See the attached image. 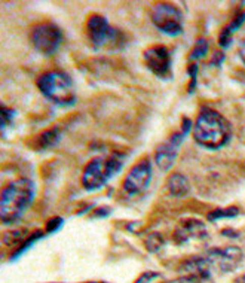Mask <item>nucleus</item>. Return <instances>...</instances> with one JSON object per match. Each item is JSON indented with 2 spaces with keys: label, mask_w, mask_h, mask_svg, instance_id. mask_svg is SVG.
I'll return each mask as SVG.
<instances>
[{
  "label": "nucleus",
  "mask_w": 245,
  "mask_h": 283,
  "mask_svg": "<svg viewBox=\"0 0 245 283\" xmlns=\"http://www.w3.org/2000/svg\"><path fill=\"white\" fill-rule=\"evenodd\" d=\"M143 60L155 76L161 79H171L172 72H171V54L168 48L162 45L150 46L143 52Z\"/></svg>",
  "instance_id": "obj_8"
},
{
  "label": "nucleus",
  "mask_w": 245,
  "mask_h": 283,
  "mask_svg": "<svg viewBox=\"0 0 245 283\" xmlns=\"http://www.w3.org/2000/svg\"><path fill=\"white\" fill-rule=\"evenodd\" d=\"M211 267H217L222 271H233L244 258V253L236 246H229L225 249H212L205 257Z\"/></svg>",
  "instance_id": "obj_11"
},
{
  "label": "nucleus",
  "mask_w": 245,
  "mask_h": 283,
  "mask_svg": "<svg viewBox=\"0 0 245 283\" xmlns=\"http://www.w3.org/2000/svg\"><path fill=\"white\" fill-rule=\"evenodd\" d=\"M110 207H100V209H97L94 213L95 218H104V216H107V215H110Z\"/></svg>",
  "instance_id": "obj_26"
},
{
  "label": "nucleus",
  "mask_w": 245,
  "mask_h": 283,
  "mask_svg": "<svg viewBox=\"0 0 245 283\" xmlns=\"http://www.w3.org/2000/svg\"><path fill=\"white\" fill-rule=\"evenodd\" d=\"M61 137V130L58 127H52L49 130H45L36 137V148L39 151H45L57 145Z\"/></svg>",
  "instance_id": "obj_15"
},
{
  "label": "nucleus",
  "mask_w": 245,
  "mask_h": 283,
  "mask_svg": "<svg viewBox=\"0 0 245 283\" xmlns=\"http://www.w3.org/2000/svg\"><path fill=\"white\" fill-rule=\"evenodd\" d=\"M244 21H245V12H242V14H241V15H239L238 18H235V20H233V22H232V24H230V25L227 27V29H229V32H230V33L233 35V33H235V32H236V30H238V29H239V27L242 25V22H244Z\"/></svg>",
  "instance_id": "obj_23"
},
{
  "label": "nucleus",
  "mask_w": 245,
  "mask_h": 283,
  "mask_svg": "<svg viewBox=\"0 0 245 283\" xmlns=\"http://www.w3.org/2000/svg\"><path fill=\"white\" fill-rule=\"evenodd\" d=\"M63 218H52V219H49L48 223H46V233L48 234H51V233H55L57 230L61 228V225H63Z\"/></svg>",
  "instance_id": "obj_20"
},
{
  "label": "nucleus",
  "mask_w": 245,
  "mask_h": 283,
  "mask_svg": "<svg viewBox=\"0 0 245 283\" xmlns=\"http://www.w3.org/2000/svg\"><path fill=\"white\" fill-rule=\"evenodd\" d=\"M223 60H225V55H223V52H216L209 64H211V66H217V67H219V66L222 64V61Z\"/></svg>",
  "instance_id": "obj_27"
},
{
  "label": "nucleus",
  "mask_w": 245,
  "mask_h": 283,
  "mask_svg": "<svg viewBox=\"0 0 245 283\" xmlns=\"http://www.w3.org/2000/svg\"><path fill=\"white\" fill-rule=\"evenodd\" d=\"M211 268L212 267L209 265L207 258H192L180 265V271H185V273H188V276L198 277L201 280L209 277Z\"/></svg>",
  "instance_id": "obj_13"
},
{
  "label": "nucleus",
  "mask_w": 245,
  "mask_h": 283,
  "mask_svg": "<svg viewBox=\"0 0 245 283\" xmlns=\"http://www.w3.org/2000/svg\"><path fill=\"white\" fill-rule=\"evenodd\" d=\"M32 43L43 55H52L61 45L63 33L55 24L52 22H43L39 24L32 32Z\"/></svg>",
  "instance_id": "obj_6"
},
{
  "label": "nucleus",
  "mask_w": 245,
  "mask_h": 283,
  "mask_svg": "<svg viewBox=\"0 0 245 283\" xmlns=\"http://www.w3.org/2000/svg\"><path fill=\"white\" fill-rule=\"evenodd\" d=\"M204 237H207V228L198 219L181 221L174 231V240L178 244L188 243L189 240H195V239H204Z\"/></svg>",
  "instance_id": "obj_12"
},
{
  "label": "nucleus",
  "mask_w": 245,
  "mask_h": 283,
  "mask_svg": "<svg viewBox=\"0 0 245 283\" xmlns=\"http://www.w3.org/2000/svg\"><path fill=\"white\" fill-rule=\"evenodd\" d=\"M239 57H241V60H242L245 66V38L239 43Z\"/></svg>",
  "instance_id": "obj_30"
},
{
  "label": "nucleus",
  "mask_w": 245,
  "mask_h": 283,
  "mask_svg": "<svg viewBox=\"0 0 245 283\" xmlns=\"http://www.w3.org/2000/svg\"><path fill=\"white\" fill-rule=\"evenodd\" d=\"M230 134V124L223 115L208 107L201 110L193 127V137L196 143L208 149H219L229 142Z\"/></svg>",
  "instance_id": "obj_1"
},
{
  "label": "nucleus",
  "mask_w": 245,
  "mask_h": 283,
  "mask_svg": "<svg viewBox=\"0 0 245 283\" xmlns=\"http://www.w3.org/2000/svg\"><path fill=\"white\" fill-rule=\"evenodd\" d=\"M35 197V185L28 179H17L3 188L0 195V219L12 223L22 216Z\"/></svg>",
  "instance_id": "obj_2"
},
{
  "label": "nucleus",
  "mask_w": 245,
  "mask_h": 283,
  "mask_svg": "<svg viewBox=\"0 0 245 283\" xmlns=\"http://www.w3.org/2000/svg\"><path fill=\"white\" fill-rule=\"evenodd\" d=\"M165 283H201V279L193 277V276H185V277H180V279L170 280V282H165Z\"/></svg>",
  "instance_id": "obj_24"
},
{
  "label": "nucleus",
  "mask_w": 245,
  "mask_h": 283,
  "mask_svg": "<svg viewBox=\"0 0 245 283\" xmlns=\"http://www.w3.org/2000/svg\"><path fill=\"white\" fill-rule=\"evenodd\" d=\"M232 33L229 32V29H223L222 32H220V36H219V43H220V46L222 48H229L230 46V43H232Z\"/></svg>",
  "instance_id": "obj_19"
},
{
  "label": "nucleus",
  "mask_w": 245,
  "mask_h": 283,
  "mask_svg": "<svg viewBox=\"0 0 245 283\" xmlns=\"http://www.w3.org/2000/svg\"><path fill=\"white\" fill-rule=\"evenodd\" d=\"M222 234H223V236H226V237H232V239H236V237H239V233H238V231H235V230H230V228L223 230V231H222Z\"/></svg>",
  "instance_id": "obj_29"
},
{
  "label": "nucleus",
  "mask_w": 245,
  "mask_h": 283,
  "mask_svg": "<svg viewBox=\"0 0 245 283\" xmlns=\"http://www.w3.org/2000/svg\"><path fill=\"white\" fill-rule=\"evenodd\" d=\"M208 52V42L205 39H198L193 49L190 51V55L189 59L190 60H199V59H204Z\"/></svg>",
  "instance_id": "obj_17"
},
{
  "label": "nucleus",
  "mask_w": 245,
  "mask_h": 283,
  "mask_svg": "<svg viewBox=\"0 0 245 283\" xmlns=\"http://www.w3.org/2000/svg\"><path fill=\"white\" fill-rule=\"evenodd\" d=\"M124 162L117 157H97L86 164L82 175V186L86 191H95L103 188L114 175L122 170Z\"/></svg>",
  "instance_id": "obj_4"
},
{
  "label": "nucleus",
  "mask_w": 245,
  "mask_h": 283,
  "mask_svg": "<svg viewBox=\"0 0 245 283\" xmlns=\"http://www.w3.org/2000/svg\"><path fill=\"white\" fill-rule=\"evenodd\" d=\"M190 130H192V121L189 118H185L183 120V125H181V133L185 136H188L189 133H190Z\"/></svg>",
  "instance_id": "obj_28"
},
{
  "label": "nucleus",
  "mask_w": 245,
  "mask_h": 283,
  "mask_svg": "<svg viewBox=\"0 0 245 283\" xmlns=\"http://www.w3.org/2000/svg\"><path fill=\"white\" fill-rule=\"evenodd\" d=\"M14 110L12 109H8L6 106H2V127L5 128L9 122H12L14 118Z\"/></svg>",
  "instance_id": "obj_21"
},
{
  "label": "nucleus",
  "mask_w": 245,
  "mask_h": 283,
  "mask_svg": "<svg viewBox=\"0 0 245 283\" xmlns=\"http://www.w3.org/2000/svg\"><path fill=\"white\" fill-rule=\"evenodd\" d=\"M151 22L168 36H177L183 32L181 11L171 3H156L151 8Z\"/></svg>",
  "instance_id": "obj_5"
},
{
  "label": "nucleus",
  "mask_w": 245,
  "mask_h": 283,
  "mask_svg": "<svg viewBox=\"0 0 245 283\" xmlns=\"http://www.w3.org/2000/svg\"><path fill=\"white\" fill-rule=\"evenodd\" d=\"M189 76L192 79V83L189 85V93H193L195 87H196V75H198V66L196 64H190L188 69Z\"/></svg>",
  "instance_id": "obj_22"
},
{
  "label": "nucleus",
  "mask_w": 245,
  "mask_h": 283,
  "mask_svg": "<svg viewBox=\"0 0 245 283\" xmlns=\"http://www.w3.org/2000/svg\"><path fill=\"white\" fill-rule=\"evenodd\" d=\"M168 191L172 197L181 199L185 195H188L190 191V185L186 176H183L181 173H174L168 178Z\"/></svg>",
  "instance_id": "obj_14"
},
{
  "label": "nucleus",
  "mask_w": 245,
  "mask_h": 283,
  "mask_svg": "<svg viewBox=\"0 0 245 283\" xmlns=\"http://www.w3.org/2000/svg\"><path fill=\"white\" fill-rule=\"evenodd\" d=\"M183 139H185V134L181 131L180 133L177 131L171 134L168 140L158 146L156 154H155V162L161 172L167 173L172 168L174 162L177 160V155H178L180 145L183 143Z\"/></svg>",
  "instance_id": "obj_10"
},
{
  "label": "nucleus",
  "mask_w": 245,
  "mask_h": 283,
  "mask_svg": "<svg viewBox=\"0 0 245 283\" xmlns=\"http://www.w3.org/2000/svg\"><path fill=\"white\" fill-rule=\"evenodd\" d=\"M151 181V164L147 160L135 164L130 173L124 179V191L128 195H135L143 192Z\"/></svg>",
  "instance_id": "obj_9"
},
{
  "label": "nucleus",
  "mask_w": 245,
  "mask_h": 283,
  "mask_svg": "<svg viewBox=\"0 0 245 283\" xmlns=\"http://www.w3.org/2000/svg\"><path fill=\"white\" fill-rule=\"evenodd\" d=\"M162 246H164V237L159 233H151L150 236L146 239V247L151 253L158 252Z\"/></svg>",
  "instance_id": "obj_18"
},
{
  "label": "nucleus",
  "mask_w": 245,
  "mask_h": 283,
  "mask_svg": "<svg viewBox=\"0 0 245 283\" xmlns=\"http://www.w3.org/2000/svg\"><path fill=\"white\" fill-rule=\"evenodd\" d=\"M158 276H159L158 273H150V271H147V273H144L135 283H149L151 279H155V277H158Z\"/></svg>",
  "instance_id": "obj_25"
},
{
  "label": "nucleus",
  "mask_w": 245,
  "mask_h": 283,
  "mask_svg": "<svg viewBox=\"0 0 245 283\" xmlns=\"http://www.w3.org/2000/svg\"><path fill=\"white\" fill-rule=\"evenodd\" d=\"M239 215V209L238 207H227V209H216L212 212H209L207 216V219L209 222H216L219 219L223 218H235Z\"/></svg>",
  "instance_id": "obj_16"
},
{
  "label": "nucleus",
  "mask_w": 245,
  "mask_h": 283,
  "mask_svg": "<svg viewBox=\"0 0 245 283\" xmlns=\"http://www.w3.org/2000/svg\"><path fill=\"white\" fill-rule=\"evenodd\" d=\"M38 88L40 93L59 106L75 104L76 93L72 78L64 72H48L39 76Z\"/></svg>",
  "instance_id": "obj_3"
},
{
  "label": "nucleus",
  "mask_w": 245,
  "mask_h": 283,
  "mask_svg": "<svg viewBox=\"0 0 245 283\" xmlns=\"http://www.w3.org/2000/svg\"><path fill=\"white\" fill-rule=\"evenodd\" d=\"M241 282L245 283V274H244V276H242V277H241Z\"/></svg>",
  "instance_id": "obj_31"
},
{
  "label": "nucleus",
  "mask_w": 245,
  "mask_h": 283,
  "mask_svg": "<svg viewBox=\"0 0 245 283\" xmlns=\"http://www.w3.org/2000/svg\"><path fill=\"white\" fill-rule=\"evenodd\" d=\"M86 33L91 43L95 48L112 45V43H119L122 33L119 30L113 29L107 20L98 14H94L88 18L86 22Z\"/></svg>",
  "instance_id": "obj_7"
}]
</instances>
